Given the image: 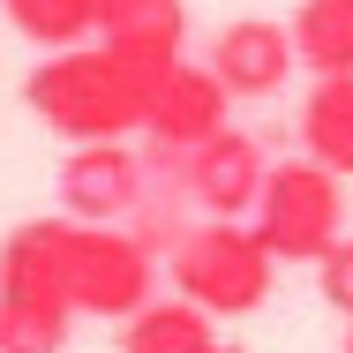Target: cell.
<instances>
[{"instance_id":"1","label":"cell","mask_w":353,"mask_h":353,"mask_svg":"<svg viewBox=\"0 0 353 353\" xmlns=\"http://www.w3.org/2000/svg\"><path fill=\"white\" fill-rule=\"evenodd\" d=\"M158 75H165L158 61H143L113 38H90L68 53H46L23 75V105L38 128H53L68 143H113V136H143Z\"/></svg>"},{"instance_id":"9","label":"cell","mask_w":353,"mask_h":353,"mask_svg":"<svg viewBox=\"0 0 353 353\" xmlns=\"http://www.w3.org/2000/svg\"><path fill=\"white\" fill-rule=\"evenodd\" d=\"M211 75L233 90V98H279L285 75L301 68V53H293V30L271 23V15H233L225 30L211 38Z\"/></svg>"},{"instance_id":"13","label":"cell","mask_w":353,"mask_h":353,"mask_svg":"<svg viewBox=\"0 0 353 353\" xmlns=\"http://www.w3.org/2000/svg\"><path fill=\"white\" fill-rule=\"evenodd\" d=\"M285 30L308 75H353V0H301Z\"/></svg>"},{"instance_id":"14","label":"cell","mask_w":353,"mask_h":353,"mask_svg":"<svg viewBox=\"0 0 353 353\" xmlns=\"http://www.w3.org/2000/svg\"><path fill=\"white\" fill-rule=\"evenodd\" d=\"M15 38H30L38 53H68L98 38V0H0Z\"/></svg>"},{"instance_id":"2","label":"cell","mask_w":353,"mask_h":353,"mask_svg":"<svg viewBox=\"0 0 353 353\" xmlns=\"http://www.w3.org/2000/svg\"><path fill=\"white\" fill-rule=\"evenodd\" d=\"M75 293L61 271V211L0 241V353H68Z\"/></svg>"},{"instance_id":"16","label":"cell","mask_w":353,"mask_h":353,"mask_svg":"<svg viewBox=\"0 0 353 353\" xmlns=\"http://www.w3.org/2000/svg\"><path fill=\"white\" fill-rule=\"evenodd\" d=\"M339 353H353V316H346V339H339Z\"/></svg>"},{"instance_id":"5","label":"cell","mask_w":353,"mask_h":353,"mask_svg":"<svg viewBox=\"0 0 353 353\" xmlns=\"http://www.w3.org/2000/svg\"><path fill=\"white\" fill-rule=\"evenodd\" d=\"M248 225L263 233V248H271L279 263H316V256L346 233V181H339L331 165H316L308 150H301V158H279V165L263 173V196H256Z\"/></svg>"},{"instance_id":"8","label":"cell","mask_w":353,"mask_h":353,"mask_svg":"<svg viewBox=\"0 0 353 353\" xmlns=\"http://www.w3.org/2000/svg\"><path fill=\"white\" fill-rule=\"evenodd\" d=\"M263 173H271L263 143L225 121L211 143H196V150L181 158V196H188L203 218H248L256 196H263Z\"/></svg>"},{"instance_id":"7","label":"cell","mask_w":353,"mask_h":353,"mask_svg":"<svg viewBox=\"0 0 353 353\" xmlns=\"http://www.w3.org/2000/svg\"><path fill=\"white\" fill-rule=\"evenodd\" d=\"M150 203V158L128 136L113 143H75L61 158V211L90 225H128Z\"/></svg>"},{"instance_id":"11","label":"cell","mask_w":353,"mask_h":353,"mask_svg":"<svg viewBox=\"0 0 353 353\" xmlns=\"http://www.w3.org/2000/svg\"><path fill=\"white\" fill-rule=\"evenodd\" d=\"M98 38H113V46H128L143 61L173 68L181 38H188V8L181 0H98Z\"/></svg>"},{"instance_id":"6","label":"cell","mask_w":353,"mask_h":353,"mask_svg":"<svg viewBox=\"0 0 353 353\" xmlns=\"http://www.w3.org/2000/svg\"><path fill=\"white\" fill-rule=\"evenodd\" d=\"M233 113V90L211 75V61H173L150 90V113H143V136H150V173H173L181 181V158L196 143H211Z\"/></svg>"},{"instance_id":"12","label":"cell","mask_w":353,"mask_h":353,"mask_svg":"<svg viewBox=\"0 0 353 353\" xmlns=\"http://www.w3.org/2000/svg\"><path fill=\"white\" fill-rule=\"evenodd\" d=\"M301 150L353 181V75H316L301 98Z\"/></svg>"},{"instance_id":"10","label":"cell","mask_w":353,"mask_h":353,"mask_svg":"<svg viewBox=\"0 0 353 353\" xmlns=\"http://www.w3.org/2000/svg\"><path fill=\"white\" fill-rule=\"evenodd\" d=\"M121 353H225V346H218L211 308H196L188 293H150L121 323Z\"/></svg>"},{"instance_id":"3","label":"cell","mask_w":353,"mask_h":353,"mask_svg":"<svg viewBox=\"0 0 353 353\" xmlns=\"http://www.w3.org/2000/svg\"><path fill=\"white\" fill-rule=\"evenodd\" d=\"M279 285V256L263 248V233L248 218H203L173 241V293H188L196 308L225 316H256Z\"/></svg>"},{"instance_id":"4","label":"cell","mask_w":353,"mask_h":353,"mask_svg":"<svg viewBox=\"0 0 353 353\" xmlns=\"http://www.w3.org/2000/svg\"><path fill=\"white\" fill-rule=\"evenodd\" d=\"M61 271H68L75 316L128 323L158 293V248L143 241L136 225H90V218L61 211Z\"/></svg>"},{"instance_id":"15","label":"cell","mask_w":353,"mask_h":353,"mask_svg":"<svg viewBox=\"0 0 353 353\" xmlns=\"http://www.w3.org/2000/svg\"><path fill=\"white\" fill-rule=\"evenodd\" d=\"M316 293H323V308L353 316V233H339V241L316 256Z\"/></svg>"}]
</instances>
